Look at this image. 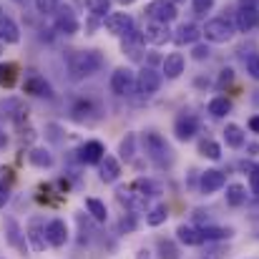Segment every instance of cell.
Masks as SVG:
<instances>
[{"label":"cell","instance_id":"18","mask_svg":"<svg viewBox=\"0 0 259 259\" xmlns=\"http://www.w3.org/2000/svg\"><path fill=\"white\" fill-rule=\"evenodd\" d=\"M20 40V28L13 18L8 15H0V43H18Z\"/></svg>","mask_w":259,"mask_h":259},{"label":"cell","instance_id":"44","mask_svg":"<svg viewBox=\"0 0 259 259\" xmlns=\"http://www.w3.org/2000/svg\"><path fill=\"white\" fill-rule=\"evenodd\" d=\"M134 227H136V224H134V219H123V222H121V229H128V232H131Z\"/></svg>","mask_w":259,"mask_h":259},{"label":"cell","instance_id":"34","mask_svg":"<svg viewBox=\"0 0 259 259\" xmlns=\"http://www.w3.org/2000/svg\"><path fill=\"white\" fill-rule=\"evenodd\" d=\"M86 8L93 15L106 18V13H111V0H86Z\"/></svg>","mask_w":259,"mask_h":259},{"label":"cell","instance_id":"29","mask_svg":"<svg viewBox=\"0 0 259 259\" xmlns=\"http://www.w3.org/2000/svg\"><path fill=\"white\" fill-rule=\"evenodd\" d=\"M166 219H169V209H166L164 204L149 209V214H146V224H149V227H161Z\"/></svg>","mask_w":259,"mask_h":259},{"label":"cell","instance_id":"26","mask_svg":"<svg viewBox=\"0 0 259 259\" xmlns=\"http://www.w3.org/2000/svg\"><path fill=\"white\" fill-rule=\"evenodd\" d=\"M247 201V189L242 184H229L227 186V204L229 206H242Z\"/></svg>","mask_w":259,"mask_h":259},{"label":"cell","instance_id":"17","mask_svg":"<svg viewBox=\"0 0 259 259\" xmlns=\"http://www.w3.org/2000/svg\"><path fill=\"white\" fill-rule=\"evenodd\" d=\"M184 66H186V61H184L181 53H169V56L164 58V63H161V73H164L166 78H179V76L184 73Z\"/></svg>","mask_w":259,"mask_h":259},{"label":"cell","instance_id":"20","mask_svg":"<svg viewBox=\"0 0 259 259\" xmlns=\"http://www.w3.org/2000/svg\"><path fill=\"white\" fill-rule=\"evenodd\" d=\"M5 229H8V244H10V247H15V249H20V252H25V249H28V244H25L23 232H20V227H18V222H15L13 217H8V219H5Z\"/></svg>","mask_w":259,"mask_h":259},{"label":"cell","instance_id":"22","mask_svg":"<svg viewBox=\"0 0 259 259\" xmlns=\"http://www.w3.org/2000/svg\"><path fill=\"white\" fill-rule=\"evenodd\" d=\"M23 91H25V93H30V96H46V98H51V96H53L51 86H48V83H46V78H40V76H30V78L23 83Z\"/></svg>","mask_w":259,"mask_h":259},{"label":"cell","instance_id":"47","mask_svg":"<svg viewBox=\"0 0 259 259\" xmlns=\"http://www.w3.org/2000/svg\"><path fill=\"white\" fill-rule=\"evenodd\" d=\"M116 3H121V5H131L134 0H116Z\"/></svg>","mask_w":259,"mask_h":259},{"label":"cell","instance_id":"13","mask_svg":"<svg viewBox=\"0 0 259 259\" xmlns=\"http://www.w3.org/2000/svg\"><path fill=\"white\" fill-rule=\"evenodd\" d=\"M201 38V28L196 23H181L174 33V43L176 46H194Z\"/></svg>","mask_w":259,"mask_h":259},{"label":"cell","instance_id":"12","mask_svg":"<svg viewBox=\"0 0 259 259\" xmlns=\"http://www.w3.org/2000/svg\"><path fill=\"white\" fill-rule=\"evenodd\" d=\"M56 28H58V33H63V35L78 33V18L73 15L71 8H58V10H56Z\"/></svg>","mask_w":259,"mask_h":259},{"label":"cell","instance_id":"28","mask_svg":"<svg viewBox=\"0 0 259 259\" xmlns=\"http://www.w3.org/2000/svg\"><path fill=\"white\" fill-rule=\"evenodd\" d=\"M86 209H88V214H91L96 222H106V219H108L106 204H103L101 199H93V196H88V199H86Z\"/></svg>","mask_w":259,"mask_h":259},{"label":"cell","instance_id":"45","mask_svg":"<svg viewBox=\"0 0 259 259\" xmlns=\"http://www.w3.org/2000/svg\"><path fill=\"white\" fill-rule=\"evenodd\" d=\"M5 144H8V136L0 131V149H5Z\"/></svg>","mask_w":259,"mask_h":259},{"label":"cell","instance_id":"36","mask_svg":"<svg viewBox=\"0 0 259 259\" xmlns=\"http://www.w3.org/2000/svg\"><path fill=\"white\" fill-rule=\"evenodd\" d=\"M191 8H194V15L204 18V15L214 8V0H191Z\"/></svg>","mask_w":259,"mask_h":259},{"label":"cell","instance_id":"33","mask_svg":"<svg viewBox=\"0 0 259 259\" xmlns=\"http://www.w3.org/2000/svg\"><path fill=\"white\" fill-rule=\"evenodd\" d=\"M121 159H126V161H131L134 159V154H136V136L134 134H126V139L121 141Z\"/></svg>","mask_w":259,"mask_h":259},{"label":"cell","instance_id":"42","mask_svg":"<svg viewBox=\"0 0 259 259\" xmlns=\"http://www.w3.org/2000/svg\"><path fill=\"white\" fill-rule=\"evenodd\" d=\"M8 199H10V191H8V186L3 184V186H0V209L8 204Z\"/></svg>","mask_w":259,"mask_h":259},{"label":"cell","instance_id":"4","mask_svg":"<svg viewBox=\"0 0 259 259\" xmlns=\"http://www.w3.org/2000/svg\"><path fill=\"white\" fill-rule=\"evenodd\" d=\"M234 28H237V25H232L227 18H211V20H206V25L201 28V35H204L209 43H227V40H232Z\"/></svg>","mask_w":259,"mask_h":259},{"label":"cell","instance_id":"46","mask_svg":"<svg viewBox=\"0 0 259 259\" xmlns=\"http://www.w3.org/2000/svg\"><path fill=\"white\" fill-rule=\"evenodd\" d=\"M5 174H8V171H5V169H3V166H0V186H3V184H5Z\"/></svg>","mask_w":259,"mask_h":259},{"label":"cell","instance_id":"43","mask_svg":"<svg viewBox=\"0 0 259 259\" xmlns=\"http://www.w3.org/2000/svg\"><path fill=\"white\" fill-rule=\"evenodd\" d=\"M249 128H252L254 134H259V116H252V118H249Z\"/></svg>","mask_w":259,"mask_h":259},{"label":"cell","instance_id":"38","mask_svg":"<svg viewBox=\"0 0 259 259\" xmlns=\"http://www.w3.org/2000/svg\"><path fill=\"white\" fill-rule=\"evenodd\" d=\"M35 10L43 15H51L58 10V0H35Z\"/></svg>","mask_w":259,"mask_h":259},{"label":"cell","instance_id":"21","mask_svg":"<svg viewBox=\"0 0 259 259\" xmlns=\"http://www.w3.org/2000/svg\"><path fill=\"white\" fill-rule=\"evenodd\" d=\"M118 176H121V164H118V159H113V156H103V161H101V181L113 184Z\"/></svg>","mask_w":259,"mask_h":259},{"label":"cell","instance_id":"1","mask_svg":"<svg viewBox=\"0 0 259 259\" xmlns=\"http://www.w3.org/2000/svg\"><path fill=\"white\" fill-rule=\"evenodd\" d=\"M101 68H103V56L98 51H81L68 58V71L73 81H83L88 76L98 73Z\"/></svg>","mask_w":259,"mask_h":259},{"label":"cell","instance_id":"35","mask_svg":"<svg viewBox=\"0 0 259 259\" xmlns=\"http://www.w3.org/2000/svg\"><path fill=\"white\" fill-rule=\"evenodd\" d=\"M179 257L181 254H179V247L174 242H169V239L159 242V259H179Z\"/></svg>","mask_w":259,"mask_h":259},{"label":"cell","instance_id":"32","mask_svg":"<svg viewBox=\"0 0 259 259\" xmlns=\"http://www.w3.org/2000/svg\"><path fill=\"white\" fill-rule=\"evenodd\" d=\"M134 189L141 191V196H156V194H161V186L156 181H149V179H139L134 184Z\"/></svg>","mask_w":259,"mask_h":259},{"label":"cell","instance_id":"8","mask_svg":"<svg viewBox=\"0 0 259 259\" xmlns=\"http://www.w3.org/2000/svg\"><path fill=\"white\" fill-rule=\"evenodd\" d=\"M103 23H106V30L113 33V35H118V38H123L134 28V18L128 13H108L103 18Z\"/></svg>","mask_w":259,"mask_h":259},{"label":"cell","instance_id":"10","mask_svg":"<svg viewBox=\"0 0 259 259\" xmlns=\"http://www.w3.org/2000/svg\"><path fill=\"white\" fill-rule=\"evenodd\" d=\"M139 76V91L144 93V96H154L159 88H161V81H164V73H159V71H154V68H144L141 73H136Z\"/></svg>","mask_w":259,"mask_h":259},{"label":"cell","instance_id":"31","mask_svg":"<svg viewBox=\"0 0 259 259\" xmlns=\"http://www.w3.org/2000/svg\"><path fill=\"white\" fill-rule=\"evenodd\" d=\"M199 154L201 156H206V159H222V146L217 144V141H211V139H206V141H201L199 144Z\"/></svg>","mask_w":259,"mask_h":259},{"label":"cell","instance_id":"3","mask_svg":"<svg viewBox=\"0 0 259 259\" xmlns=\"http://www.w3.org/2000/svg\"><path fill=\"white\" fill-rule=\"evenodd\" d=\"M111 91L121 98H128L139 91V76L131 68H116L111 76Z\"/></svg>","mask_w":259,"mask_h":259},{"label":"cell","instance_id":"14","mask_svg":"<svg viewBox=\"0 0 259 259\" xmlns=\"http://www.w3.org/2000/svg\"><path fill=\"white\" fill-rule=\"evenodd\" d=\"M224 184H227V174L219 171V169H209V171H204L201 174V181H199V186H201L204 194H214V191H219Z\"/></svg>","mask_w":259,"mask_h":259},{"label":"cell","instance_id":"39","mask_svg":"<svg viewBox=\"0 0 259 259\" xmlns=\"http://www.w3.org/2000/svg\"><path fill=\"white\" fill-rule=\"evenodd\" d=\"M211 56V51H209V46H201V43H194V48H191V58L194 61H206Z\"/></svg>","mask_w":259,"mask_h":259},{"label":"cell","instance_id":"6","mask_svg":"<svg viewBox=\"0 0 259 259\" xmlns=\"http://www.w3.org/2000/svg\"><path fill=\"white\" fill-rule=\"evenodd\" d=\"M199 134V116L194 113H179L174 121V136L179 141H191Z\"/></svg>","mask_w":259,"mask_h":259},{"label":"cell","instance_id":"40","mask_svg":"<svg viewBox=\"0 0 259 259\" xmlns=\"http://www.w3.org/2000/svg\"><path fill=\"white\" fill-rule=\"evenodd\" d=\"M247 73H249L254 81H259V56L257 53L249 56V61H247Z\"/></svg>","mask_w":259,"mask_h":259},{"label":"cell","instance_id":"48","mask_svg":"<svg viewBox=\"0 0 259 259\" xmlns=\"http://www.w3.org/2000/svg\"><path fill=\"white\" fill-rule=\"evenodd\" d=\"M257 237H259V232H257Z\"/></svg>","mask_w":259,"mask_h":259},{"label":"cell","instance_id":"25","mask_svg":"<svg viewBox=\"0 0 259 259\" xmlns=\"http://www.w3.org/2000/svg\"><path fill=\"white\" fill-rule=\"evenodd\" d=\"M28 159H30V164L38 166V169H51V166H53V156H51L48 149H33V151L28 154Z\"/></svg>","mask_w":259,"mask_h":259},{"label":"cell","instance_id":"11","mask_svg":"<svg viewBox=\"0 0 259 259\" xmlns=\"http://www.w3.org/2000/svg\"><path fill=\"white\" fill-rule=\"evenodd\" d=\"M46 237H48V244L51 247H63L68 242V227L63 219H51L46 224Z\"/></svg>","mask_w":259,"mask_h":259},{"label":"cell","instance_id":"7","mask_svg":"<svg viewBox=\"0 0 259 259\" xmlns=\"http://www.w3.org/2000/svg\"><path fill=\"white\" fill-rule=\"evenodd\" d=\"M144 13H146L151 20H161V23H171L174 18L179 15L174 0H151V3L146 5Z\"/></svg>","mask_w":259,"mask_h":259},{"label":"cell","instance_id":"41","mask_svg":"<svg viewBox=\"0 0 259 259\" xmlns=\"http://www.w3.org/2000/svg\"><path fill=\"white\" fill-rule=\"evenodd\" d=\"M232 78H234V71H232V68H224V71H222V78H219V83H217V88H224L227 83H232Z\"/></svg>","mask_w":259,"mask_h":259},{"label":"cell","instance_id":"23","mask_svg":"<svg viewBox=\"0 0 259 259\" xmlns=\"http://www.w3.org/2000/svg\"><path fill=\"white\" fill-rule=\"evenodd\" d=\"M224 141H227V146H229V149H242V146H244V141H247V136H244L242 126L229 123V126L224 128Z\"/></svg>","mask_w":259,"mask_h":259},{"label":"cell","instance_id":"2","mask_svg":"<svg viewBox=\"0 0 259 259\" xmlns=\"http://www.w3.org/2000/svg\"><path fill=\"white\" fill-rule=\"evenodd\" d=\"M144 146H146L149 159H151L159 169H166V166H171V164H174L171 146L166 144V139H164V136H159V134L149 131V134L144 136Z\"/></svg>","mask_w":259,"mask_h":259},{"label":"cell","instance_id":"9","mask_svg":"<svg viewBox=\"0 0 259 259\" xmlns=\"http://www.w3.org/2000/svg\"><path fill=\"white\" fill-rule=\"evenodd\" d=\"M144 35L151 46H164L174 40L171 30H169V23H161V20H149V25L144 28Z\"/></svg>","mask_w":259,"mask_h":259},{"label":"cell","instance_id":"16","mask_svg":"<svg viewBox=\"0 0 259 259\" xmlns=\"http://www.w3.org/2000/svg\"><path fill=\"white\" fill-rule=\"evenodd\" d=\"M28 242H30V249H35V252H43L46 249V244H48V237H46V227L38 222V219H33L30 222V227H28Z\"/></svg>","mask_w":259,"mask_h":259},{"label":"cell","instance_id":"19","mask_svg":"<svg viewBox=\"0 0 259 259\" xmlns=\"http://www.w3.org/2000/svg\"><path fill=\"white\" fill-rule=\"evenodd\" d=\"M176 237H179V242L186 244V247H199V244H204V234H201V229H196V227L181 224V227L176 229Z\"/></svg>","mask_w":259,"mask_h":259},{"label":"cell","instance_id":"37","mask_svg":"<svg viewBox=\"0 0 259 259\" xmlns=\"http://www.w3.org/2000/svg\"><path fill=\"white\" fill-rule=\"evenodd\" d=\"M244 171H249V189H252V194H259V164L257 166L244 164Z\"/></svg>","mask_w":259,"mask_h":259},{"label":"cell","instance_id":"24","mask_svg":"<svg viewBox=\"0 0 259 259\" xmlns=\"http://www.w3.org/2000/svg\"><path fill=\"white\" fill-rule=\"evenodd\" d=\"M206 111H209L214 118H224V116L232 111V101H229L227 96H217V98H211V101H209Z\"/></svg>","mask_w":259,"mask_h":259},{"label":"cell","instance_id":"15","mask_svg":"<svg viewBox=\"0 0 259 259\" xmlns=\"http://www.w3.org/2000/svg\"><path fill=\"white\" fill-rule=\"evenodd\" d=\"M78 154H81L78 159H81L83 164H101L103 156H106V149H103L101 141H86V144L81 146Z\"/></svg>","mask_w":259,"mask_h":259},{"label":"cell","instance_id":"27","mask_svg":"<svg viewBox=\"0 0 259 259\" xmlns=\"http://www.w3.org/2000/svg\"><path fill=\"white\" fill-rule=\"evenodd\" d=\"M18 81V66L15 63H0V86L13 88Z\"/></svg>","mask_w":259,"mask_h":259},{"label":"cell","instance_id":"5","mask_svg":"<svg viewBox=\"0 0 259 259\" xmlns=\"http://www.w3.org/2000/svg\"><path fill=\"white\" fill-rule=\"evenodd\" d=\"M234 25L239 33H252L259 28V8L254 3H242L234 13Z\"/></svg>","mask_w":259,"mask_h":259},{"label":"cell","instance_id":"30","mask_svg":"<svg viewBox=\"0 0 259 259\" xmlns=\"http://www.w3.org/2000/svg\"><path fill=\"white\" fill-rule=\"evenodd\" d=\"M201 234H204V242H219V239H229L234 232H232L229 227H227V229H224V227H204Z\"/></svg>","mask_w":259,"mask_h":259}]
</instances>
